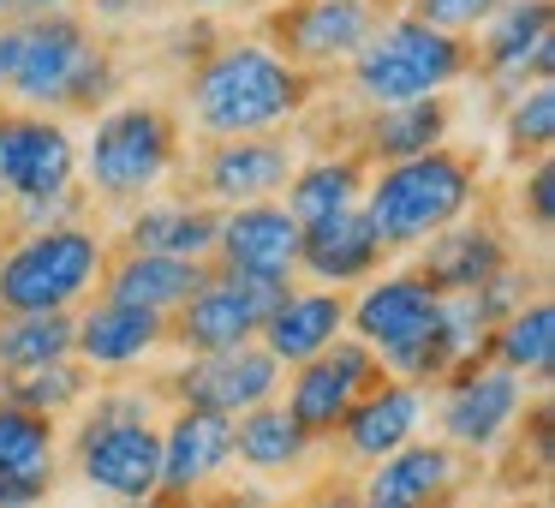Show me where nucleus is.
Returning a JSON list of instances; mask_svg holds the SVG:
<instances>
[{"mask_svg":"<svg viewBox=\"0 0 555 508\" xmlns=\"http://www.w3.org/2000/svg\"><path fill=\"white\" fill-rule=\"evenodd\" d=\"M13 73H7V97L25 114H96L120 90V61L108 42H96L90 18L73 7L61 13H37L13 25Z\"/></svg>","mask_w":555,"mask_h":508,"instance_id":"2","label":"nucleus"},{"mask_svg":"<svg viewBox=\"0 0 555 508\" xmlns=\"http://www.w3.org/2000/svg\"><path fill=\"white\" fill-rule=\"evenodd\" d=\"M49 491H54V460L0 472V508H37V503H49Z\"/></svg>","mask_w":555,"mask_h":508,"instance_id":"38","label":"nucleus"},{"mask_svg":"<svg viewBox=\"0 0 555 508\" xmlns=\"http://www.w3.org/2000/svg\"><path fill=\"white\" fill-rule=\"evenodd\" d=\"M519 407H526V377L502 371V365L478 359L466 371L448 377L442 395V443L460 455H490L502 448V436L514 431Z\"/></svg>","mask_w":555,"mask_h":508,"instance_id":"15","label":"nucleus"},{"mask_svg":"<svg viewBox=\"0 0 555 508\" xmlns=\"http://www.w3.org/2000/svg\"><path fill=\"white\" fill-rule=\"evenodd\" d=\"M519 209L531 216V228H543V233L555 228V162H550V156H538V162L526 168V186H519Z\"/></svg>","mask_w":555,"mask_h":508,"instance_id":"37","label":"nucleus"},{"mask_svg":"<svg viewBox=\"0 0 555 508\" xmlns=\"http://www.w3.org/2000/svg\"><path fill=\"white\" fill-rule=\"evenodd\" d=\"M311 443L317 436H305V424L293 419L281 401H263V407H251V412L233 419V455H240L245 467H257V472L299 467V460L311 455Z\"/></svg>","mask_w":555,"mask_h":508,"instance_id":"30","label":"nucleus"},{"mask_svg":"<svg viewBox=\"0 0 555 508\" xmlns=\"http://www.w3.org/2000/svg\"><path fill=\"white\" fill-rule=\"evenodd\" d=\"M502 144L519 168L550 156L555 150V85H526L514 102H502Z\"/></svg>","mask_w":555,"mask_h":508,"instance_id":"33","label":"nucleus"},{"mask_svg":"<svg viewBox=\"0 0 555 508\" xmlns=\"http://www.w3.org/2000/svg\"><path fill=\"white\" fill-rule=\"evenodd\" d=\"M466 484V455L448 443H400L395 455H383L364 479L359 503L364 508H442L448 496Z\"/></svg>","mask_w":555,"mask_h":508,"instance_id":"18","label":"nucleus"},{"mask_svg":"<svg viewBox=\"0 0 555 508\" xmlns=\"http://www.w3.org/2000/svg\"><path fill=\"white\" fill-rule=\"evenodd\" d=\"M162 389L180 407H209V412L240 419V412L281 395V365L263 341H245V347H228V353H192Z\"/></svg>","mask_w":555,"mask_h":508,"instance_id":"13","label":"nucleus"},{"mask_svg":"<svg viewBox=\"0 0 555 508\" xmlns=\"http://www.w3.org/2000/svg\"><path fill=\"white\" fill-rule=\"evenodd\" d=\"M364 180H371V162H364L359 150H328V156L299 162L293 180L281 186V192H287V216L299 221V228L340 216V209H352L364 198Z\"/></svg>","mask_w":555,"mask_h":508,"instance_id":"28","label":"nucleus"},{"mask_svg":"<svg viewBox=\"0 0 555 508\" xmlns=\"http://www.w3.org/2000/svg\"><path fill=\"white\" fill-rule=\"evenodd\" d=\"M502 0H406V13L430 30H448V37H472L483 30V18L495 13Z\"/></svg>","mask_w":555,"mask_h":508,"instance_id":"35","label":"nucleus"},{"mask_svg":"<svg viewBox=\"0 0 555 508\" xmlns=\"http://www.w3.org/2000/svg\"><path fill=\"white\" fill-rule=\"evenodd\" d=\"M483 359L502 365L514 377H550L555 371V305L550 300H526L519 312H507L483 341Z\"/></svg>","mask_w":555,"mask_h":508,"instance_id":"29","label":"nucleus"},{"mask_svg":"<svg viewBox=\"0 0 555 508\" xmlns=\"http://www.w3.org/2000/svg\"><path fill=\"white\" fill-rule=\"evenodd\" d=\"M340 329H347V300H340L335 288H287V293H281V305L263 317L257 341L275 353L281 371H293V365L317 359Z\"/></svg>","mask_w":555,"mask_h":508,"instance_id":"23","label":"nucleus"},{"mask_svg":"<svg viewBox=\"0 0 555 508\" xmlns=\"http://www.w3.org/2000/svg\"><path fill=\"white\" fill-rule=\"evenodd\" d=\"M347 78L364 109L412 102V97H448L460 78H472V37H448V30L418 25L412 13H388L376 18L364 49L347 61Z\"/></svg>","mask_w":555,"mask_h":508,"instance_id":"4","label":"nucleus"},{"mask_svg":"<svg viewBox=\"0 0 555 508\" xmlns=\"http://www.w3.org/2000/svg\"><path fill=\"white\" fill-rule=\"evenodd\" d=\"M13 25H0V90H7V73H13Z\"/></svg>","mask_w":555,"mask_h":508,"instance_id":"43","label":"nucleus"},{"mask_svg":"<svg viewBox=\"0 0 555 508\" xmlns=\"http://www.w3.org/2000/svg\"><path fill=\"white\" fill-rule=\"evenodd\" d=\"M192 13H216V7H233V0H185Z\"/></svg>","mask_w":555,"mask_h":508,"instance_id":"44","label":"nucleus"},{"mask_svg":"<svg viewBox=\"0 0 555 508\" xmlns=\"http://www.w3.org/2000/svg\"><path fill=\"white\" fill-rule=\"evenodd\" d=\"M299 168V144L281 132H257V138H209L197 156V192L204 204L233 209V204H263L281 198V186Z\"/></svg>","mask_w":555,"mask_h":508,"instance_id":"14","label":"nucleus"},{"mask_svg":"<svg viewBox=\"0 0 555 508\" xmlns=\"http://www.w3.org/2000/svg\"><path fill=\"white\" fill-rule=\"evenodd\" d=\"M472 73L514 102L526 85L555 78V0H502L472 42Z\"/></svg>","mask_w":555,"mask_h":508,"instance_id":"8","label":"nucleus"},{"mask_svg":"<svg viewBox=\"0 0 555 508\" xmlns=\"http://www.w3.org/2000/svg\"><path fill=\"white\" fill-rule=\"evenodd\" d=\"M216 264H192V257H162V252H120L102 269V300H126L144 312L173 317L197 288L209 281Z\"/></svg>","mask_w":555,"mask_h":508,"instance_id":"25","label":"nucleus"},{"mask_svg":"<svg viewBox=\"0 0 555 508\" xmlns=\"http://www.w3.org/2000/svg\"><path fill=\"white\" fill-rule=\"evenodd\" d=\"M108 245L90 221L25 228L0 257V317L25 312H78L102 288Z\"/></svg>","mask_w":555,"mask_h":508,"instance_id":"6","label":"nucleus"},{"mask_svg":"<svg viewBox=\"0 0 555 508\" xmlns=\"http://www.w3.org/2000/svg\"><path fill=\"white\" fill-rule=\"evenodd\" d=\"M317 78L281 61L263 37H221L197 66H185V120L204 138L281 132L305 114Z\"/></svg>","mask_w":555,"mask_h":508,"instance_id":"1","label":"nucleus"},{"mask_svg":"<svg viewBox=\"0 0 555 508\" xmlns=\"http://www.w3.org/2000/svg\"><path fill=\"white\" fill-rule=\"evenodd\" d=\"M209 264L228 269V276L293 281V276H299V221H293L287 204H275V198L221 209L216 257H209Z\"/></svg>","mask_w":555,"mask_h":508,"instance_id":"16","label":"nucleus"},{"mask_svg":"<svg viewBox=\"0 0 555 508\" xmlns=\"http://www.w3.org/2000/svg\"><path fill=\"white\" fill-rule=\"evenodd\" d=\"M78 186V144L49 114L7 109V150H0V192L7 198H49Z\"/></svg>","mask_w":555,"mask_h":508,"instance_id":"17","label":"nucleus"},{"mask_svg":"<svg viewBox=\"0 0 555 508\" xmlns=\"http://www.w3.org/2000/svg\"><path fill=\"white\" fill-rule=\"evenodd\" d=\"M383 359H376L364 341H328L317 359H305V365H293V383H287V401L281 407L293 412V419L305 424V436H335V424L347 419V407L364 395L371 383H383Z\"/></svg>","mask_w":555,"mask_h":508,"instance_id":"12","label":"nucleus"},{"mask_svg":"<svg viewBox=\"0 0 555 508\" xmlns=\"http://www.w3.org/2000/svg\"><path fill=\"white\" fill-rule=\"evenodd\" d=\"M436 312H442V293L418 276V269H400V276H371L364 293L347 305V323L359 329V341L383 359V371L395 377L400 359L430 335Z\"/></svg>","mask_w":555,"mask_h":508,"instance_id":"11","label":"nucleus"},{"mask_svg":"<svg viewBox=\"0 0 555 508\" xmlns=\"http://www.w3.org/2000/svg\"><path fill=\"white\" fill-rule=\"evenodd\" d=\"M42 460H54V419L0 401V472L42 467Z\"/></svg>","mask_w":555,"mask_h":508,"instance_id":"34","label":"nucleus"},{"mask_svg":"<svg viewBox=\"0 0 555 508\" xmlns=\"http://www.w3.org/2000/svg\"><path fill=\"white\" fill-rule=\"evenodd\" d=\"M233 460V419L209 407H180L162 424V479L156 496L162 503H192L209 479Z\"/></svg>","mask_w":555,"mask_h":508,"instance_id":"19","label":"nucleus"},{"mask_svg":"<svg viewBox=\"0 0 555 508\" xmlns=\"http://www.w3.org/2000/svg\"><path fill=\"white\" fill-rule=\"evenodd\" d=\"M0 150H7V109H0ZM0 198H7V192H0Z\"/></svg>","mask_w":555,"mask_h":508,"instance_id":"46","label":"nucleus"},{"mask_svg":"<svg viewBox=\"0 0 555 508\" xmlns=\"http://www.w3.org/2000/svg\"><path fill=\"white\" fill-rule=\"evenodd\" d=\"M73 359V312H25L0 317V377L37 371V365Z\"/></svg>","mask_w":555,"mask_h":508,"instance_id":"31","label":"nucleus"},{"mask_svg":"<svg viewBox=\"0 0 555 508\" xmlns=\"http://www.w3.org/2000/svg\"><path fill=\"white\" fill-rule=\"evenodd\" d=\"M502 264H507V240H502V233H495L490 221L460 216L454 228L430 233V240L418 245V264H412V269H418L436 293H478Z\"/></svg>","mask_w":555,"mask_h":508,"instance_id":"24","label":"nucleus"},{"mask_svg":"<svg viewBox=\"0 0 555 508\" xmlns=\"http://www.w3.org/2000/svg\"><path fill=\"white\" fill-rule=\"evenodd\" d=\"M216 228L221 209L204 204V198H162V204H132V221H126V245L120 252H162V257H192V264H209L216 257Z\"/></svg>","mask_w":555,"mask_h":508,"instance_id":"27","label":"nucleus"},{"mask_svg":"<svg viewBox=\"0 0 555 508\" xmlns=\"http://www.w3.org/2000/svg\"><path fill=\"white\" fill-rule=\"evenodd\" d=\"M90 395V365L78 359H54V365H37V371H18V377H0V401H13V407H30L42 419H61L66 407Z\"/></svg>","mask_w":555,"mask_h":508,"instance_id":"32","label":"nucleus"},{"mask_svg":"<svg viewBox=\"0 0 555 508\" xmlns=\"http://www.w3.org/2000/svg\"><path fill=\"white\" fill-rule=\"evenodd\" d=\"M173 168H180V120L162 102L102 109L90 144L78 150V174L96 204H144Z\"/></svg>","mask_w":555,"mask_h":508,"instance_id":"5","label":"nucleus"},{"mask_svg":"<svg viewBox=\"0 0 555 508\" xmlns=\"http://www.w3.org/2000/svg\"><path fill=\"white\" fill-rule=\"evenodd\" d=\"M293 281H269V276H228V269H209V281L168 317V341L185 353H228L257 341L263 317L281 305Z\"/></svg>","mask_w":555,"mask_h":508,"instance_id":"10","label":"nucleus"},{"mask_svg":"<svg viewBox=\"0 0 555 508\" xmlns=\"http://www.w3.org/2000/svg\"><path fill=\"white\" fill-rule=\"evenodd\" d=\"M144 0H90V13L102 18V25H120V18H132Z\"/></svg>","mask_w":555,"mask_h":508,"instance_id":"40","label":"nucleus"},{"mask_svg":"<svg viewBox=\"0 0 555 508\" xmlns=\"http://www.w3.org/2000/svg\"><path fill=\"white\" fill-rule=\"evenodd\" d=\"M376 18H383L376 0H281L263 13V42L317 78L328 66H347L376 30Z\"/></svg>","mask_w":555,"mask_h":508,"instance_id":"9","label":"nucleus"},{"mask_svg":"<svg viewBox=\"0 0 555 508\" xmlns=\"http://www.w3.org/2000/svg\"><path fill=\"white\" fill-rule=\"evenodd\" d=\"M61 7H73V0H13V25L18 18H37V13H61Z\"/></svg>","mask_w":555,"mask_h":508,"instance_id":"42","label":"nucleus"},{"mask_svg":"<svg viewBox=\"0 0 555 508\" xmlns=\"http://www.w3.org/2000/svg\"><path fill=\"white\" fill-rule=\"evenodd\" d=\"M383 240H376L371 216L359 204L340 209L328 221H311L299 228V269L317 281V288H352V281H371L376 264H383Z\"/></svg>","mask_w":555,"mask_h":508,"instance_id":"22","label":"nucleus"},{"mask_svg":"<svg viewBox=\"0 0 555 508\" xmlns=\"http://www.w3.org/2000/svg\"><path fill=\"white\" fill-rule=\"evenodd\" d=\"M311 508H364V503H359V491H340V484H328V491H317Z\"/></svg>","mask_w":555,"mask_h":508,"instance_id":"41","label":"nucleus"},{"mask_svg":"<svg viewBox=\"0 0 555 508\" xmlns=\"http://www.w3.org/2000/svg\"><path fill=\"white\" fill-rule=\"evenodd\" d=\"M216 42H221V37H216V25H209L204 13H197V25H180V30L168 37V54H173L180 66H197L209 49H216Z\"/></svg>","mask_w":555,"mask_h":508,"instance_id":"39","label":"nucleus"},{"mask_svg":"<svg viewBox=\"0 0 555 508\" xmlns=\"http://www.w3.org/2000/svg\"><path fill=\"white\" fill-rule=\"evenodd\" d=\"M448 132H454V102L448 97L383 102L359 126V156L371 168H383V162H406V156H424V150L448 144Z\"/></svg>","mask_w":555,"mask_h":508,"instance_id":"26","label":"nucleus"},{"mask_svg":"<svg viewBox=\"0 0 555 508\" xmlns=\"http://www.w3.org/2000/svg\"><path fill=\"white\" fill-rule=\"evenodd\" d=\"M418 424H424V389L406 383V377H383V383H371L347 407V419L335 424V436H340V448H347V460L376 467V460L395 455L400 443H412Z\"/></svg>","mask_w":555,"mask_h":508,"instance_id":"21","label":"nucleus"},{"mask_svg":"<svg viewBox=\"0 0 555 508\" xmlns=\"http://www.w3.org/2000/svg\"><path fill=\"white\" fill-rule=\"evenodd\" d=\"M78 479L114 503H150L162 479V431L150 424L144 389H108L78 424Z\"/></svg>","mask_w":555,"mask_h":508,"instance_id":"7","label":"nucleus"},{"mask_svg":"<svg viewBox=\"0 0 555 508\" xmlns=\"http://www.w3.org/2000/svg\"><path fill=\"white\" fill-rule=\"evenodd\" d=\"M18 221H25V228H66V221H85V192L66 186V192H49V198H18Z\"/></svg>","mask_w":555,"mask_h":508,"instance_id":"36","label":"nucleus"},{"mask_svg":"<svg viewBox=\"0 0 555 508\" xmlns=\"http://www.w3.org/2000/svg\"><path fill=\"white\" fill-rule=\"evenodd\" d=\"M472 204H478V162L466 150H448V144L371 168L364 198H359V209L371 216L383 252H412L430 233H442L460 216H472Z\"/></svg>","mask_w":555,"mask_h":508,"instance_id":"3","label":"nucleus"},{"mask_svg":"<svg viewBox=\"0 0 555 508\" xmlns=\"http://www.w3.org/2000/svg\"><path fill=\"white\" fill-rule=\"evenodd\" d=\"M120 508H168V503H162V496H150V503H120Z\"/></svg>","mask_w":555,"mask_h":508,"instance_id":"45","label":"nucleus"},{"mask_svg":"<svg viewBox=\"0 0 555 508\" xmlns=\"http://www.w3.org/2000/svg\"><path fill=\"white\" fill-rule=\"evenodd\" d=\"M156 347H168V317L162 312H144V305L126 300H96L73 312V353L90 371H126Z\"/></svg>","mask_w":555,"mask_h":508,"instance_id":"20","label":"nucleus"}]
</instances>
